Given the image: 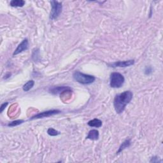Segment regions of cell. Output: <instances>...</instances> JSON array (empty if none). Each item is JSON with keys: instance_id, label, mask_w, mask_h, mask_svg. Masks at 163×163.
I'll return each instance as SVG.
<instances>
[{"instance_id": "obj_1", "label": "cell", "mask_w": 163, "mask_h": 163, "mask_svg": "<svg viewBox=\"0 0 163 163\" xmlns=\"http://www.w3.org/2000/svg\"><path fill=\"white\" fill-rule=\"evenodd\" d=\"M133 97V94L131 91H127L115 97L113 101V106L117 113H122L126 108V105L130 103Z\"/></svg>"}, {"instance_id": "obj_2", "label": "cell", "mask_w": 163, "mask_h": 163, "mask_svg": "<svg viewBox=\"0 0 163 163\" xmlns=\"http://www.w3.org/2000/svg\"><path fill=\"white\" fill-rule=\"evenodd\" d=\"M73 76L75 81L84 85L91 84L96 80L95 76L91 75L84 74V73H81L78 71L75 72L74 73H73Z\"/></svg>"}, {"instance_id": "obj_3", "label": "cell", "mask_w": 163, "mask_h": 163, "mask_svg": "<svg viewBox=\"0 0 163 163\" xmlns=\"http://www.w3.org/2000/svg\"><path fill=\"white\" fill-rule=\"evenodd\" d=\"M125 82L124 76L119 73L114 72L110 75V85L112 88H120L122 87Z\"/></svg>"}, {"instance_id": "obj_4", "label": "cell", "mask_w": 163, "mask_h": 163, "mask_svg": "<svg viewBox=\"0 0 163 163\" xmlns=\"http://www.w3.org/2000/svg\"><path fill=\"white\" fill-rule=\"evenodd\" d=\"M50 3L52 9H51V12L50 14V19L54 20V19H56L59 17L62 12V3L57 1H51Z\"/></svg>"}, {"instance_id": "obj_5", "label": "cell", "mask_w": 163, "mask_h": 163, "mask_svg": "<svg viewBox=\"0 0 163 163\" xmlns=\"http://www.w3.org/2000/svg\"><path fill=\"white\" fill-rule=\"evenodd\" d=\"M61 112V111L58 110H49V111H43L38 113L35 116H33L31 118H30V120H34V119H42V118L45 117H49L50 116H54L56 114H58Z\"/></svg>"}, {"instance_id": "obj_6", "label": "cell", "mask_w": 163, "mask_h": 163, "mask_svg": "<svg viewBox=\"0 0 163 163\" xmlns=\"http://www.w3.org/2000/svg\"><path fill=\"white\" fill-rule=\"evenodd\" d=\"M135 64V60H128V61H118L113 63L108 64L110 67L113 68H117V67H120V68H126L131 65H133Z\"/></svg>"}, {"instance_id": "obj_7", "label": "cell", "mask_w": 163, "mask_h": 163, "mask_svg": "<svg viewBox=\"0 0 163 163\" xmlns=\"http://www.w3.org/2000/svg\"><path fill=\"white\" fill-rule=\"evenodd\" d=\"M29 48V41L27 38H25L22 42L19 45L17 49H16L14 51L13 56H16L17 54H20L22 52H24L25 50H27Z\"/></svg>"}, {"instance_id": "obj_8", "label": "cell", "mask_w": 163, "mask_h": 163, "mask_svg": "<svg viewBox=\"0 0 163 163\" xmlns=\"http://www.w3.org/2000/svg\"><path fill=\"white\" fill-rule=\"evenodd\" d=\"M49 91L50 93L53 94H58L63 93L65 92H68L70 91L71 92L72 90L69 87H66V86H60V87H54L50 88L49 89Z\"/></svg>"}, {"instance_id": "obj_9", "label": "cell", "mask_w": 163, "mask_h": 163, "mask_svg": "<svg viewBox=\"0 0 163 163\" xmlns=\"http://www.w3.org/2000/svg\"><path fill=\"white\" fill-rule=\"evenodd\" d=\"M99 131L96 129H92L89 132L88 135L86 137V139L91 140H97L99 138Z\"/></svg>"}, {"instance_id": "obj_10", "label": "cell", "mask_w": 163, "mask_h": 163, "mask_svg": "<svg viewBox=\"0 0 163 163\" xmlns=\"http://www.w3.org/2000/svg\"><path fill=\"white\" fill-rule=\"evenodd\" d=\"M88 125L90 127H100L102 126V121L98 119H94L90 121H89L87 123Z\"/></svg>"}, {"instance_id": "obj_11", "label": "cell", "mask_w": 163, "mask_h": 163, "mask_svg": "<svg viewBox=\"0 0 163 163\" xmlns=\"http://www.w3.org/2000/svg\"><path fill=\"white\" fill-rule=\"evenodd\" d=\"M10 5L12 7H22L25 5V1L23 0H12Z\"/></svg>"}, {"instance_id": "obj_12", "label": "cell", "mask_w": 163, "mask_h": 163, "mask_svg": "<svg viewBox=\"0 0 163 163\" xmlns=\"http://www.w3.org/2000/svg\"><path fill=\"white\" fill-rule=\"evenodd\" d=\"M131 145V140H126V141H124L121 145L120 146L119 151L117 152V154H120V152H122V151H124V149L126 148H128L129 146Z\"/></svg>"}, {"instance_id": "obj_13", "label": "cell", "mask_w": 163, "mask_h": 163, "mask_svg": "<svg viewBox=\"0 0 163 163\" xmlns=\"http://www.w3.org/2000/svg\"><path fill=\"white\" fill-rule=\"evenodd\" d=\"M34 85V80H29L28 82L25 83V84L23 85V87H22V89H23V90L24 91L28 92L33 87Z\"/></svg>"}, {"instance_id": "obj_14", "label": "cell", "mask_w": 163, "mask_h": 163, "mask_svg": "<svg viewBox=\"0 0 163 163\" xmlns=\"http://www.w3.org/2000/svg\"><path fill=\"white\" fill-rule=\"evenodd\" d=\"M47 133H48V135L51 136H56L59 135L60 134V133L58 131H57L53 128H49V129H48Z\"/></svg>"}, {"instance_id": "obj_15", "label": "cell", "mask_w": 163, "mask_h": 163, "mask_svg": "<svg viewBox=\"0 0 163 163\" xmlns=\"http://www.w3.org/2000/svg\"><path fill=\"white\" fill-rule=\"evenodd\" d=\"M24 122L23 120H16L14 121H12V122L9 123L8 124V126L9 127H15V126H17L19 125H20V124H22Z\"/></svg>"}, {"instance_id": "obj_16", "label": "cell", "mask_w": 163, "mask_h": 163, "mask_svg": "<svg viewBox=\"0 0 163 163\" xmlns=\"http://www.w3.org/2000/svg\"><path fill=\"white\" fill-rule=\"evenodd\" d=\"M152 72V69L151 67H146L145 70V74L146 75H149Z\"/></svg>"}, {"instance_id": "obj_17", "label": "cell", "mask_w": 163, "mask_h": 163, "mask_svg": "<svg viewBox=\"0 0 163 163\" xmlns=\"http://www.w3.org/2000/svg\"><path fill=\"white\" fill-rule=\"evenodd\" d=\"M8 105V103H3L1 105V107H0V112L2 113L3 110H4L5 109V108L6 107V106Z\"/></svg>"}, {"instance_id": "obj_18", "label": "cell", "mask_w": 163, "mask_h": 163, "mask_svg": "<svg viewBox=\"0 0 163 163\" xmlns=\"http://www.w3.org/2000/svg\"><path fill=\"white\" fill-rule=\"evenodd\" d=\"M151 162H161V161H159V159H157V157H154L152 158V160L150 161Z\"/></svg>"}]
</instances>
